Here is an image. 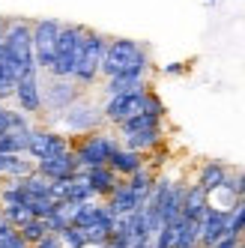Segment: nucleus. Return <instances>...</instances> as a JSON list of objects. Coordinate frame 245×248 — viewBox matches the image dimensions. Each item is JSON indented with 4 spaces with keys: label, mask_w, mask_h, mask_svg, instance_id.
Returning a JSON list of instances; mask_svg holds the SVG:
<instances>
[{
    "label": "nucleus",
    "mask_w": 245,
    "mask_h": 248,
    "mask_svg": "<svg viewBox=\"0 0 245 248\" xmlns=\"http://www.w3.org/2000/svg\"><path fill=\"white\" fill-rule=\"evenodd\" d=\"M102 248H129V242L126 239H122V236H111L108 242H105Z\"/></svg>",
    "instance_id": "nucleus-36"
},
{
    "label": "nucleus",
    "mask_w": 245,
    "mask_h": 248,
    "mask_svg": "<svg viewBox=\"0 0 245 248\" xmlns=\"http://www.w3.org/2000/svg\"><path fill=\"white\" fill-rule=\"evenodd\" d=\"M87 27L81 24H63L60 39H57V54H54V66H51V78H72L75 72V60H78V48L84 39Z\"/></svg>",
    "instance_id": "nucleus-5"
},
{
    "label": "nucleus",
    "mask_w": 245,
    "mask_h": 248,
    "mask_svg": "<svg viewBox=\"0 0 245 248\" xmlns=\"http://www.w3.org/2000/svg\"><path fill=\"white\" fill-rule=\"evenodd\" d=\"M147 201H141L138 194L126 186V180H120V186L111 191V198L105 201V206H108V212L114 218H122V216H132V212H138Z\"/></svg>",
    "instance_id": "nucleus-14"
},
{
    "label": "nucleus",
    "mask_w": 245,
    "mask_h": 248,
    "mask_svg": "<svg viewBox=\"0 0 245 248\" xmlns=\"http://www.w3.org/2000/svg\"><path fill=\"white\" fill-rule=\"evenodd\" d=\"M0 212H3V218H6L15 230H21L27 221H33V216H30L27 206H0Z\"/></svg>",
    "instance_id": "nucleus-27"
},
{
    "label": "nucleus",
    "mask_w": 245,
    "mask_h": 248,
    "mask_svg": "<svg viewBox=\"0 0 245 248\" xmlns=\"http://www.w3.org/2000/svg\"><path fill=\"white\" fill-rule=\"evenodd\" d=\"M84 180L90 183V188H93L96 198H105V201H108L111 191L120 186V176H117L108 165H105V168H90V170H84Z\"/></svg>",
    "instance_id": "nucleus-17"
},
{
    "label": "nucleus",
    "mask_w": 245,
    "mask_h": 248,
    "mask_svg": "<svg viewBox=\"0 0 245 248\" xmlns=\"http://www.w3.org/2000/svg\"><path fill=\"white\" fill-rule=\"evenodd\" d=\"M0 176H3V155H0Z\"/></svg>",
    "instance_id": "nucleus-38"
},
{
    "label": "nucleus",
    "mask_w": 245,
    "mask_h": 248,
    "mask_svg": "<svg viewBox=\"0 0 245 248\" xmlns=\"http://www.w3.org/2000/svg\"><path fill=\"white\" fill-rule=\"evenodd\" d=\"M15 105H18V111L27 114V117H39L42 114V78L39 72L36 75H27L15 84V93H12Z\"/></svg>",
    "instance_id": "nucleus-11"
},
{
    "label": "nucleus",
    "mask_w": 245,
    "mask_h": 248,
    "mask_svg": "<svg viewBox=\"0 0 245 248\" xmlns=\"http://www.w3.org/2000/svg\"><path fill=\"white\" fill-rule=\"evenodd\" d=\"M18 233H21V239H24V242L33 248V245H36L39 239H45V236H48V224H45L42 218H33V221H27V224L18 230Z\"/></svg>",
    "instance_id": "nucleus-25"
},
{
    "label": "nucleus",
    "mask_w": 245,
    "mask_h": 248,
    "mask_svg": "<svg viewBox=\"0 0 245 248\" xmlns=\"http://www.w3.org/2000/svg\"><path fill=\"white\" fill-rule=\"evenodd\" d=\"M239 248H245V239H239Z\"/></svg>",
    "instance_id": "nucleus-39"
},
{
    "label": "nucleus",
    "mask_w": 245,
    "mask_h": 248,
    "mask_svg": "<svg viewBox=\"0 0 245 248\" xmlns=\"http://www.w3.org/2000/svg\"><path fill=\"white\" fill-rule=\"evenodd\" d=\"M21 186L27 191V198H51V180H45V176L36 173V170H33L30 176H24ZM51 201H54V198H51Z\"/></svg>",
    "instance_id": "nucleus-24"
},
{
    "label": "nucleus",
    "mask_w": 245,
    "mask_h": 248,
    "mask_svg": "<svg viewBox=\"0 0 245 248\" xmlns=\"http://www.w3.org/2000/svg\"><path fill=\"white\" fill-rule=\"evenodd\" d=\"M3 48H6L9 60L15 63V69H18V81L39 72L36 60H33V24L30 21L12 18L9 33H6V39H3Z\"/></svg>",
    "instance_id": "nucleus-3"
},
{
    "label": "nucleus",
    "mask_w": 245,
    "mask_h": 248,
    "mask_svg": "<svg viewBox=\"0 0 245 248\" xmlns=\"http://www.w3.org/2000/svg\"><path fill=\"white\" fill-rule=\"evenodd\" d=\"M9 24H12V18H0V42L6 39V33H9Z\"/></svg>",
    "instance_id": "nucleus-37"
},
{
    "label": "nucleus",
    "mask_w": 245,
    "mask_h": 248,
    "mask_svg": "<svg viewBox=\"0 0 245 248\" xmlns=\"http://www.w3.org/2000/svg\"><path fill=\"white\" fill-rule=\"evenodd\" d=\"M78 170H81V165H78V158H75L72 150L63 153V155H57V158L36 162V173H42L45 180H51V183H57V180H72Z\"/></svg>",
    "instance_id": "nucleus-12"
},
{
    "label": "nucleus",
    "mask_w": 245,
    "mask_h": 248,
    "mask_svg": "<svg viewBox=\"0 0 245 248\" xmlns=\"http://www.w3.org/2000/svg\"><path fill=\"white\" fill-rule=\"evenodd\" d=\"M245 227V201H236L233 209L227 212V236H239Z\"/></svg>",
    "instance_id": "nucleus-26"
},
{
    "label": "nucleus",
    "mask_w": 245,
    "mask_h": 248,
    "mask_svg": "<svg viewBox=\"0 0 245 248\" xmlns=\"http://www.w3.org/2000/svg\"><path fill=\"white\" fill-rule=\"evenodd\" d=\"M60 123H63L69 132H75V135H90V132H99V126L105 123V117H102L99 105H93L90 99L81 96L78 102H72L60 114Z\"/></svg>",
    "instance_id": "nucleus-7"
},
{
    "label": "nucleus",
    "mask_w": 245,
    "mask_h": 248,
    "mask_svg": "<svg viewBox=\"0 0 245 248\" xmlns=\"http://www.w3.org/2000/svg\"><path fill=\"white\" fill-rule=\"evenodd\" d=\"M0 248H30V245L21 239V233H18V230H15V233H12L9 239H3V242H0Z\"/></svg>",
    "instance_id": "nucleus-31"
},
{
    "label": "nucleus",
    "mask_w": 245,
    "mask_h": 248,
    "mask_svg": "<svg viewBox=\"0 0 245 248\" xmlns=\"http://www.w3.org/2000/svg\"><path fill=\"white\" fill-rule=\"evenodd\" d=\"M209 209V194L198 186L191 183L185 186V201H183V218H191V221H200L203 212Z\"/></svg>",
    "instance_id": "nucleus-19"
},
{
    "label": "nucleus",
    "mask_w": 245,
    "mask_h": 248,
    "mask_svg": "<svg viewBox=\"0 0 245 248\" xmlns=\"http://www.w3.org/2000/svg\"><path fill=\"white\" fill-rule=\"evenodd\" d=\"M120 150V138L108 135V132H90V135H81L75 144H72V153L78 158L81 170H90V168H105L108 158Z\"/></svg>",
    "instance_id": "nucleus-4"
},
{
    "label": "nucleus",
    "mask_w": 245,
    "mask_h": 248,
    "mask_svg": "<svg viewBox=\"0 0 245 248\" xmlns=\"http://www.w3.org/2000/svg\"><path fill=\"white\" fill-rule=\"evenodd\" d=\"M6 129H9V108L0 102V135H6Z\"/></svg>",
    "instance_id": "nucleus-34"
},
{
    "label": "nucleus",
    "mask_w": 245,
    "mask_h": 248,
    "mask_svg": "<svg viewBox=\"0 0 245 248\" xmlns=\"http://www.w3.org/2000/svg\"><path fill=\"white\" fill-rule=\"evenodd\" d=\"M147 87V69H132V72H122L117 78L105 81V96H122V93H135V90H144Z\"/></svg>",
    "instance_id": "nucleus-15"
},
{
    "label": "nucleus",
    "mask_w": 245,
    "mask_h": 248,
    "mask_svg": "<svg viewBox=\"0 0 245 248\" xmlns=\"http://www.w3.org/2000/svg\"><path fill=\"white\" fill-rule=\"evenodd\" d=\"M170 248H198V239H200V221H191V218H177L170 224Z\"/></svg>",
    "instance_id": "nucleus-18"
},
{
    "label": "nucleus",
    "mask_w": 245,
    "mask_h": 248,
    "mask_svg": "<svg viewBox=\"0 0 245 248\" xmlns=\"http://www.w3.org/2000/svg\"><path fill=\"white\" fill-rule=\"evenodd\" d=\"M144 114H153V117L165 120V105H162V99L155 96L153 90H147V96H144Z\"/></svg>",
    "instance_id": "nucleus-30"
},
{
    "label": "nucleus",
    "mask_w": 245,
    "mask_h": 248,
    "mask_svg": "<svg viewBox=\"0 0 245 248\" xmlns=\"http://www.w3.org/2000/svg\"><path fill=\"white\" fill-rule=\"evenodd\" d=\"M108 36H102L96 30H87L84 39H81V48H78V60H75V72H72V81L87 90V87H93L96 78L102 75V57L105 51H108Z\"/></svg>",
    "instance_id": "nucleus-1"
},
{
    "label": "nucleus",
    "mask_w": 245,
    "mask_h": 248,
    "mask_svg": "<svg viewBox=\"0 0 245 248\" xmlns=\"http://www.w3.org/2000/svg\"><path fill=\"white\" fill-rule=\"evenodd\" d=\"M117 129H120V138H126V135H138V132H147V129H162V120L153 117V114H135L132 120L120 123Z\"/></svg>",
    "instance_id": "nucleus-22"
},
{
    "label": "nucleus",
    "mask_w": 245,
    "mask_h": 248,
    "mask_svg": "<svg viewBox=\"0 0 245 248\" xmlns=\"http://www.w3.org/2000/svg\"><path fill=\"white\" fill-rule=\"evenodd\" d=\"M221 188H227L236 201H245V170H239V173H227V180H224Z\"/></svg>",
    "instance_id": "nucleus-29"
},
{
    "label": "nucleus",
    "mask_w": 245,
    "mask_h": 248,
    "mask_svg": "<svg viewBox=\"0 0 245 248\" xmlns=\"http://www.w3.org/2000/svg\"><path fill=\"white\" fill-rule=\"evenodd\" d=\"M60 242H63V248H87L84 230H81V227H72V224H69L63 233H60Z\"/></svg>",
    "instance_id": "nucleus-28"
},
{
    "label": "nucleus",
    "mask_w": 245,
    "mask_h": 248,
    "mask_svg": "<svg viewBox=\"0 0 245 248\" xmlns=\"http://www.w3.org/2000/svg\"><path fill=\"white\" fill-rule=\"evenodd\" d=\"M227 170L221 162H206V165H200V170H198V186L206 191V194H213V191H218L221 186H224V180H227Z\"/></svg>",
    "instance_id": "nucleus-21"
},
{
    "label": "nucleus",
    "mask_w": 245,
    "mask_h": 248,
    "mask_svg": "<svg viewBox=\"0 0 245 248\" xmlns=\"http://www.w3.org/2000/svg\"><path fill=\"white\" fill-rule=\"evenodd\" d=\"M221 236H227V212L209 206L200 218V239H198V248H213Z\"/></svg>",
    "instance_id": "nucleus-13"
},
{
    "label": "nucleus",
    "mask_w": 245,
    "mask_h": 248,
    "mask_svg": "<svg viewBox=\"0 0 245 248\" xmlns=\"http://www.w3.org/2000/svg\"><path fill=\"white\" fill-rule=\"evenodd\" d=\"M33 248H63V242H60V236H54V233H48L45 239H39Z\"/></svg>",
    "instance_id": "nucleus-32"
},
{
    "label": "nucleus",
    "mask_w": 245,
    "mask_h": 248,
    "mask_svg": "<svg viewBox=\"0 0 245 248\" xmlns=\"http://www.w3.org/2000/svg\"><path fill=\"white\" fill-rule=\"evenodd\" d=\"M162 129H147V132H138V135H126V138H120V147H126V150H135V153H141L147 155L150 150L155 147H162Z\"/></svg>",
    "instance_id": "nucleus-20"
},
{
    "label": "nucleus",
    "mask_w": 245,
    "mask_h": 248,
    "mask_svg": "<svg viewBox=\"0 0 245 248\" xmlns=\"http://www.w3.org/2000/svg\"><path fill=\"white\" fill-rule=\"evenodd\" d=\"M132 69H150V57L141 42L135 39H111L108 51L102 57V75L105 81L117 78L122 72H132Z\"/></svg>",
    "instance_id": "nucleus-2"
},
{
    "label": "nucleus",
    "mask_w": 245,
    "mask_h": 248,
    "mask_svg": "<svg viewBox=\"0 0 245 248\" xmlns=\"http://www.w3.org/2000/svg\"><path fill=\"white\" fill-rule=\"evenodd\" d=\"M72 150V140L66 135L54 132V129H39L33 126V135H30V147H27V155L33 158V165L36 162H45V158H57L63 153Z\"/></svg>",
    "instance_id": "nucleus-8"
},
{
    "label": "nucleus",
    "mask_w": 245,
    "mask_h": 248,
    "mask_svg": "<svg viewBox=\"0 0 245 248\" xmlns=\"http://www.w3.org/2000/svg\"><path fill=\"white\" fill-rule=\"evenodd\" d=\"M126 186H129V188H132L141 201H147V198H150V191H153V186H155V173H153V168H150V165H144L138 173H132V176H129Z\"/></svg>",
    "instance_id": "nucleus-23"
},
{
    "label": "nucleus",
    "mask_w": 245,
    "mask_h": 248,
    "mask_svg": "<svg viewBox=\"0 0 245 248\" xmlns=\"http://www.w3.org/2000/svg\"><path fill=\"white\" fill-rule=\"evenodd\" d=\"M78 99H81V87L72 78H51L42 87V114H63Z\"/></svg>",
    "instance_id": "nucleus-9"
},
{
    "label": "nucleus",
    "mask_w": 245,
    "mask_h": 248,
    "mask_svg": "<svg viewBox=\"0 0 245 248\" xmlns=\"http://www.w3.org/2000/svg\"><path fill=\"white\" fill-rule=\"evenodd\" d=\"M12 233H15V227H12V224L3 218V212H0V242H3V239H9Z\"/></svg>",
    "instance_id": "nucleus-33"
},
{
    "label": "nucleus",
    "mask_w": 245,
    "mask_h": 248,
    "mask_svg": "<svg viewBox=\"0 0 245 248\" xmlns=\"http://www.w3.org/2000/svg\"><path fill=\"white\" fill-rule=\"evenodd\" d=\"M147 165V158L141 153H135V150H126V147H120L111 158H108V168L120 176V180H129L132 173H138Z\"/></svg>",
    "instance_id": "nucleus-16"
},
{
    "label": "nucleus",
    "mask_w": 245,
    "mask_h": 248,
    "mask_svg": "<svg viewBox=\"0 0 245 248\" xmlns=\"http://www.w3.org/2000/svg\"><path fill=\"white\" fill-rule=\"evenodd\" d=\"M60 30H63V24L57 18H42L33 24V60H36L39 72H51V66H54Z\"/></svg>",
    "instance_id": "nucleus-6"
},
{
    "label": "nucleus",
    "mask_w": 245,
    "mask_h": 248,
    "mask_svg": "<svg viewBox=\"0 0 245 248\" xmlns=\"http://www.w3.org/2000/svg\"><path fill=\"white\" fill-rule=\"evenodd\" d=\"M213 248H239V236H221Z\"/></svg>",
    "instance_id": "nucleus-35"
},
{
    "label": "nucleus",
    "mask_w": 245,
    "mask_h": 248,
    "mask_svg": "<svg viewBox=\"0 0 245 248\" xmlns=\"http://www.w3.org/2000/svg\"><path fill=\"white\" fill-rule=\"evenodd\" d=\"M150 87H144V90H135V93H122V96H111L108 102L102 105V117L105 123H114V126H120V123L132 120L135 114H144V96H147Z\"/></svg>",
    "instance_id": "nucleus-10"
}]
</instances>
